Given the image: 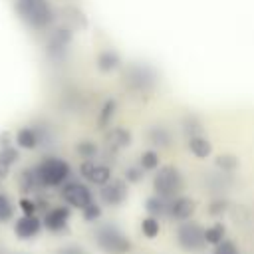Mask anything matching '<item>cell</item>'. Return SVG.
Listing matches in <instances>:
<instances>
[{
    "instance_id": "21",
    "label": "cell",
    "mask_w": 254,
    "mask_h": 254,
    "mask_svg": "<svg viewBox=\"0 0 254 254\" xmlns=\"http://www.w3.org/2000/svg\"><path fill=\"white\" fill-rule=\"evenodd\" d=\"M115 111H117V101L115 99H105L99 113H97V127L99 129H105L111 125L113 117H115Z\"/></svg>"
},
{
    "instance_id": "10",
    "label": "cell",
    "mask_w": 254,
    "mask_h": 254,
    "mask_svg": "<svg viewBox=\"0 0 254 254\" xmlns=\"http://www.w3.org/2000/svg\"><path fill=\"white\" fill-rule=\"evenodd\" d=\"M79 175L95 187H103L111 181V169L103 163H95V159H83V163L79 165Z\"/></svg>"
},
{
    "instance_id": "17",
    "label": "cell",
    "mask_w": 254,
    "mask_h": 254,
    "mask_svg": "<svg viewBox=\"0 0 254 254\" xmlns=\"http://www.w3.org/2000/svg\"><path fill=\"white\" fill-rule=\"evenodd\" d=\"M95 64H97V69H99V71L111 73V71H115V69L121 65V56H119L115 50H101V52L97 54Z\"/></svg>"
},
{
    "instance_id": "18",
    "label": "cell",
    "mask_w": 254,
    "mask_h": 254,
    "mask_svg": "<svg viewBox=\"0 0 254 254\" xmlns=\"http://www.w3.org/2000/svg\"><path fill=\"white\" fill-rule=\"evenodd\" d=\"M187 147H189V151H190L196 159H206V157L212 153L210 141H208L206 137H202V135L189 137V139H187Z\"/></svg>"
},
{
    "instance_id": "31",
    "label": "cell",
    "mask_w": 254,
    "mask_h": 254,
    "mask_svg": "<svg viewBox=\"0 0 254 254\" xmlns=\"http://www.w3.org/2000/svg\"><path fill=\"white\" fill-rule=\"evenodd\" d=\"M228 206H230V202L226 200V198H212L210 202H208V214L210 216H222L226 210H228Z\"/></svg>"
},
{
    "instance_id": "29",
    "label": "cell",
    "mask_w": 254,
    "mask_h": 254,
    "mask_svg": "<svg viewBox=\"0 0 254 254\" xmlns=\"http://www.w3.org/2000/svg\"><path fill=\"white\" fill-rule=\"evenodd\" d=\"M14 216V204L8 194L0 192V222H8Z\"/></svg>"
},
{
    "instance_id": "5",
    "label": "cell",
    "mask_w": 254,
    "mask_h": 254,
    "mask_svg": "<svg viewBox=\"0 0 254 254\" xmlns=\"http://www.w3.org/2000/svg\"><path fill=\"white\" fill-rule=\"evenodd\" d=\"M185 189V179L183 173L175 167V165H163L157 169L155 177H153V190L155 194L171 200L175 196H179Z\"/></svg>"
},
{
    "instance_id": "36",
    "label": "cell",
    "mask_w": 254,
    "mask_h": 254,
    "mask_svg": "<svg viewBox=\"0 0 254 254\" xmlns=\"http://www.w3.org/2000/svg\"><path fill=\"white\" fill-rule=\"evenodd\" d=\"M8 173H10V165H8V163H4V161L0 159V183L8 177Z\"/></svg>"
},
{
    "instance_id": "20",
    "label": "cell",
    "mask_w": 254,
    "mask_h": 254,
    "mask_svg": "<svg viewBox=\"0 0 254 254\" xmlns=\"http://www.w3.org/2000/svg\"><path fill=\"white\" fill-rule=\"evenodd\" d=\"M18 187H20V190H22L24 194L42 189V187H40V181H38V175H36V171H34V167H32V169H24V171L20 173V177H18Z\"/></svg>"
},
{
    "instance_id": "26",
    "label": "cell",
    "mask_w": 254,
    "mask_h": 254,
    "mask_svg": "<svg viewBox=\"0 0 254 254\" xmlns=\"http://www.w3.org/2000/svg\"><path fill=\"white\" fill-rule=\"evenodd\" d=\"M214 165H216L218 171L230 175V173H234L238 169V159L234 155H218L216 161H214Z\"/></svg>"
},
{
    "instance_id": "27",
    "label": "cell",
    "mask_w": 254,
    "mask_h": 254,
    "mask_svg": "<svg viewBox=\"0 0 254 254\" xmlns=\"http://www.w3.org/2000/svg\"><path fill=\"white\" fill-rule=\"evenodd\" d=\"M139 165L143 167V171H157L159 169V153L153 149L143 151L139 157Z\"/></svg>"
},
{
    "instance_id": "4",
    "label": "cell",
    "mask_w": 254,
    "mask_h": 254,
    "mask_svg": "<svg viewBox=\"0 0 254 254\" xmlns=\"http://www.w3.org/2000/svg\"><path fill=\"white\" fill-rule=\"evenodd\" d=\"M123 85L133 95H139V97L151 95L153 89L157 87V73L147 64H131L123 71Z\"/></svg>"
},
{
    "instance_id": "16",
    "label": "cell",
    "mask_w": 254,
    "mask_h": 254,
    "mask_svg": "<svg viewBox=\"0 0 254 254\" xmlns=\"http://www.w3.org/2000/svg\"><path fill=\"white\" fill-rule=\"evenodd\" d=\"M145 135H147V141L153 147H169L171 141H173V133L165 125H151Z\"/></svg>"
},
{
    "instance_id": "15",
    "label": "cell",
    "mask_w": 254,
    "mask_h": 254,
    "mask_svg": "<svg viewBox=\"0 0 254 254\" xmlns=\"http://www.w3.org/2000/svg\"><path fill=\"white\" fill-rule=\"evenodd\" d=\"M131 133L125 129V127H111L107 133H105V137H103V141H105V147H107V151H111V153H117V151H123V149H127L129 145H131Z\"/></svg>"
},
{
    "instance_id": "32",
    "label": "cell",
    "mask_w": 254,
    "mask_h": 254,
    "mask_svg": "<svg viewBox=\"0 0 254 254\" xmlns=\"http://www.w3.org/2000/svg\"><path fill=\"white\" fill-rule=\"evenodd\" d=\"M0 159L12 167V165L20 159V153H18V149L12 147V145H8V147H0Z\"/></svg>"
},
{
    "instance_id": "22",
    "label": "cell",
    "mask_w": 254,
    "mask_h": 254,
    "mask_svg": "<svg viewBox=\"0 0 254 254\" xmlns=\"http://www.w3.org/2000/svg\"><path fill=\"white\" fill-rule=\"evenodd\" d=\"M224 236H226V228H224L222 222H214V224L204 228V242L210 244V246L220 244L224 240Z\"/></svg>"
},
{
    "instance_id": "14",
    "label": "cell",
    "mask_w": 254,
    "mask_h": 254,
    "mask_svg": "<svg viewBox=\"0 0 254 254\" xmlns=\"http://www.w3.org/2000/svg\"><path fill=\"white\" fill-rule=\"evenodd\" d=\"M44 224H42V218L36 216V214H22L16 222H14V234L16 238L20 240H30V238H36L40 232H42Z\"/></svg>"
},
{
    "instance_id": "19",
    "label": "cell",
    "mask_w": 254,
    "mask_h": 254,
    "mask_svg": "<svg viewBox=\"0 0 254 254\" xmlns=\"http://www.w3.org/2000/svg\"><path fill=\"white\" fill-rule=\"evenodd\" d=\"M145 210L149 216H155V218H161V216H167V210H169V200L159 196V194H153L145 200Z\"/></svg>"
},
{
    "instance_id": "23",
    "label": "cell",
    "mask_w": 254,
    "mask_h": 254,
    "mask_svg": "<svg viewBox=\"0 0 254 254\" xmlns=\"http://www.w3.org/2000/svg\"><path fill=\"white\" fill-rule=\"evenodd\" d=\"M181 127H183V133H185V135H187V139H189V137L200 135V131H202V121H200L194 113H189V115H185V117H183Z\"/></svg>"
},
{
    "instance_id": "7",
    "label": "cell",
    "mask_w": 254,
    "mask_h": 254,
    "mask_svg": "<svg viewBox=\"0 0 254 254\" xmlns=\"http://www.w3.org/2000/svg\"><path fill=\"white\" fill-rule=\"evenodd\" d=\"M64 202L71 208H85L89 202H93V192L89 190L87 185L79 183V181H67L62 185V190H60Z\"/></svg>"
},
{
    "instance_id": "1",
    "label": "cell",
    "mask_w": 254,
    "mask_h": 254,
    "mask_svg": "<svg viewBox=\"0 0 254 254\" xmlns=\"http://www.w3.org/2000/svg\"><path fill=\"white\" fill-rule=\"evenodd\" d=\"M16 14L32 30H48L56 22L50 0H16Z\"/></svg>"
},
{
    "instance_id": "9",
    "label": "cell",
    "mask_w": 254,
    "mask_h": 254,
    "mask_svg": "<svg viewBox=\"0 0 254 254\" xmlns=\"http://www.w3.org/2000/svg\"><path fill=\"white\" fill-rule=\"evenodd\" d=\"M69 218H71V206L67 204H60V206H52L44 212V218H42V224L48 232L52 234H62V232H67V224H69Z\"/></svg>"
},
{
    "instance_id": "34",
    "label": "cell",
    "mask_w": 254,
    "mask_h": 254,
    "mask_svg": "<svg viewBox=\"0 0 254 254\" xmlns=\"http://www.w3.org/2000/svg\"><path fill=\"white\" fill-rule=\"evenodd\" d=\"M18 206H20V210H22L24 214H28V216L38 212V202H34V200L28 198V196H22L20 202H18Z\"/></svg>"
},
{
    "instance_id": "12",
    "label": "cell",
    "mask_w": 254,
    "mask_h": 254,
    "mask_svg": "<svg viewBox=\"0 0 254 254\" xmlns=\"http://www.w3.org/2000/svg\"><path fill=\"white\" fill-rule=\"evenodd\" d=\"M99 198L105 206H119L127 198V183L125 179H111L107 185L99 187Z\"/></svg>"
},
{
    "instance_id": "6",
    "label": "cell",
    "mask_w": 254,
    "mask_h": 254,
    "mask_svg": "<svg viewBox=\"0 0 254 254\" xmlns=\"http://www.w3.org/2000/svg\"><path fill=\"white\" fill-rule=\"evenodd\" d=\"M177 244L181 250L185 252H200L206 242H204V228L194 222V220H185V222H179L177 226Z\"/></svg>"
},
{
    "instance_id": "35",
    "label": "cell",
    "mask_w": 254,
    "mask_h": 254,
    "mask_svg": "<svg viewBox=\"0 0 254 254\" xmlns=\"http://www.w3.org/2000/svg\"><path fill=\"white\" fill-rule=\"evenodd\" d=\"M54 254H87V252L77 244H65V246H60Z\"/></svg>"
},
{
    "instance_id": "33",
    "label": "cell",
    "mask_w": 254,
    "mask_h": 254,
    "mask_svg": "<svg viewBox=\"0 0 254 254\" xmlns=\"http://www.w3.org/2000/svg\"><path fill=\"white\" fill-rule=\"evenodd\" d=\"M212 254H240V252H238V246H236L232 240L224 238L220 244H216V246H214Z\"/></svg>"
},
{
    "instance_id": "25",
    "label": "cell",
    "mask_w": 254,
    "mask_h": 254,
    "mask_svg": "<svg viewBox=\"0 0 254 254\" xmlns=\"http://www.w3.org/2000/svg\"><path fill=\"white\" fill-rule=\"evenodd\" d=\"M75 153H77L81 159H95V157L99 155V147H97V143H93V141H89V139H83V141H77Z\"/></svg>"
},
{
    "instance_id": "11",
    "label": "cell",
    "mask_w": 254,
    "mask_h": 254,
    "mask_svg": "<svg viewBox=\"0 0 254 254\" xmlns=\"http://www.w3.org/2000/svg\"><path fill=\"white\" fill-rule=\"evenodd\" d=\"M48 139V129L46 127H36V125H26V127H20L16 131V145L20 149H36L40 145H44Z\"/></svg>"
},
{
    "instance_id": "37",
    "label": "cell",
    "mask_w": 254,
    "mask_h": 254,
    "mask_svg": "<svg viewBox=\"0 0 254 254\" xmlns=\"http://www.w3.org/2000/svg\"><path fill=\"white\" fill-rule=\"evenodd\" d=\"M8 145H10V133L4 131V133L0 135V147H8Z\"/></svg>"
},
{
    "instance_id": "13",
    "label": "cell",
    "mask_w": 254,
    "mask_h": 254,
    "mask_svg": "<svg viewBox=\"0 0 254 254\" xmlns=\"http://www.w3.org/2000/svg\"><path fill=\"white\" fill-rule=\"evenodd\" d=\"M194 210H196V202H194V198L185 196V194H179V196H175V198L169 200L167 216H169L171 220L185 222V220H190V218H192Z\"/></svg>"
},
{
    "instance_id": "24",
    "label": "cell",
    "mask_w": 254,
    "mask_h": 254,
    "mask_svg": "<svg viewBox=\"0 0 254 254\" xmlns=\"http://www.w3.org/2000/svg\"><path fill=\"white\" fill-rule=\"evenodd\" d=\"M159 232H161L159 218H155V216H145V218L141 220V234H143L145 238L153 240V238L159 236Z\"/></svg>"
},
{
    "instance_id": "8",
    "label": "cell",
    "mask_w": 254,
    "mask_h": 254,
    "mask_svg": "<svg viewBox=\"0 0 254 254\" xmlns=\"http://www.w3.org/2000/svg\"><path fill=\"white\" fill-rule=\"evenodd\" d=\"M71 38H73V34H71V28H67V26H60V28L52 30V34L48 36V42H46L48 58L54 60V62H60L67 54Z\"/></svg>"
},
{
    "instance_id": "28",
    "label": "cell",
    "mask_w": 254,
    "mask_h": 254,
    "mask_svg": "<svg viewBox=\"0 0 254 254\" xmlns=\"http://www.w3.org/2000/svg\"><path fill=\"white\" fill-rule=\"evenodd\" d=\"M101 214H103L101 204H97L95 200H93V202H89L85 208H81V218H83L85 222H95V220H99V218H101Z\"/></svg>"
},
{
    "instance_id": "2",
    "label": "cell",
    "mask_w": 254,
    "mask_h": 254,
    "mask_svg": "<svg viewBox=\"0 0 254 254\" xmlns=\"http://www.w3.org/2000/svg\"><path fill=\"white\" fill-rule=\"evenodd\" d=\"M40 187L42 189H56L62 187L64 183L69 181L71 177V167L67 161L60 157H44L36 167H34Z\"/></svg>"
},
{
    "instance_id": "30",
    "label": "cell",
    "mask_w": 254,
    "mask_h": 254,
    "mask_svg": "<svg viewBox=\"0 0 254 254\" xmlns=\"http://www.w3.org/2000/svg\"><path fill=\"white\" fill-rule=\"evenodd\" d=\"M143 173H145V171H143L141 165H131V167H127V169H125V175H123V177H125V183H127V185H137V183H141L143 177H145Z\"/></svg>"
},
{
    "instance_id": "3",
    "label": "cell",
    "mask_w": 254,
    "mask_h": 254,
    "mask_svg": "<svg viewBox=\"0 0 254 254\" xmlns=\"http://www.w3.org/2000/svg\"><path fill=\"white\" fill-rule=\"evenodd\" d=\"M95 246L103 254H129L133 248L131 238L115 224H101L93 232Z\"/></svg>"
}]
</instances>
